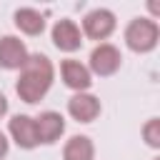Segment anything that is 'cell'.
I'll return each mask as SVG.
<instances>
[{"instance_id": "1", "label": "cell", "mask_w": 160, "mask_h": 160, "mask_svg": "<svg viewBox=\"0 0 160 160\" xmlns=\"http://www.w3.org/2000/svg\"><path fill=\"white\" fill-rule=\"evenodd\" d=\"M52 80H55V65L48 55L42 52H30L25 65L20 68V75H18V82H15V92L22 102L28 105H35L40 102L48 90L52 88Z\"/></svg>"}, {"instance_id": "2", "label": "cell", "mask_w": 160, "mask_h": 160, "mask_svg": "<svg viewBox=\"0 0 160 160\" xmlns=\"http://www.w3.org/2000/svg\"><path fill=\"white\" fill-rule=\"evenodd\" d=\"M125 38V45L132 50V52H152L158 48V40H160V28L152 18H132L122 32Z\"/></svg>"}, {"instance_id": "3", "label": "cell", "mask_w": 160, "mask_h": 160, "mask_svg": "<svg viewBox=\"0 0 160 160\" xmlns=\"http://www.w3.org/2000/svg\"><path fill=\"white\" fill-rule=\"evenodd\" d=\"M122 65V52L112 45V42H98L92 50H90V58H88V70L90 75H98V78H110L120 70Z\"/></svg>"}, {"instance_id": "4", "label": "cell", "mask_w": 160, "mask_h": 160, "mask_svg": "<svg viewBox=\"0 0 160 160\" xmlns=\"http://www.w3.org/2000/svg\"><path fill=\"white\" fill-rule=\"evenodd\" d=\"M115 28H118L115 12L108 10V8H95V10H90V12L82 18V30H80V32H82L85 38H90V40L102 42V40H108V38L115 32Z\"/></svg>"}, {"instance_id": "5", "label": "cell", "mask_w": 160, "mask_h": 160, "mask_svg": "<svg viewBox=\"0 0 160 160\" xmlns=\"http://www.w3.org/2000/svg\"><path fill=\"white\" fill-rule=\"evenodd\" d=\"M8 140H12L20 150H35L40 142H38V132H35V118L20 112V115H12L10 122H8Z\"/></svg>"}, {"instance_id": "6", "label": "cell", "mask_w": 160, "mask_h": 160, "mask_svg": "<svg viewBox=\"0 0 160 160\" xmlns=\"http://www.w3.org/2000/svg\"><path fill=\"white\" fill-rule=\"evenodd\" d=\"M50 38H52V45L60 52H75L82 45V32L78 28V22L75 20H68V18L55 20V25L50 30Z\"/></svg>"}, {"instance_id": "7", "label": "cell", "mask_w": 160, "mask_h": 160, "mask_svg": "<svg viewBox=\"0 0 160 160\" xmlns=\"http://www.w3.org/2000/svg\"><path fill=\"white\" fill-rule=\"evenodd\" d=\"M102 112V105H100V98H95L92 92H75L70 100H68V115L75 120V122H92L98 120V115Z\"/></svg>"}, {"instance_id": "8", "label": "cell", "mask_w": 160, "mask_h": 160, "mask_svg": "<svg viewBox=\"0 0 160 160\" xmlns=\"http://www.w3.org/2000/svg\"><path fill=\"white\" fill-rule=\"evenodd\" d=\"M35 132L40 145H55L65 132V118L58 110H42L35 118Z\"/></svg>"}, {"instance_id": "9", "label": "cell", "mask_w": 160, "mask_h": 160, "mask_svg": "<svg viewBox=\"0 0 160 160\" xmlns=\"http://www.w3.org/2000/svg\"><path fill=\"white\" fill-rule=\"evenodd\" d=\"M60 78H62V85L75 92H88L92 88V75H90L88 65L80 60H72V58L60 62Z\"/></svg>"}, {"instance_id": "10", "label": "cell", "mask_w": 160, "mask_h": 160, "mask_svg": "<svg viewBox=\"0 0 160 160\" xmlns=\"http://www.w3.org/2000/svg\"><path fill=\"white\" fill-rule=\"evenodd\" d=\"M28 45L15 35L0 38V68L2 70H20L28 60Z\"/></svg>"}, {"instance_id": "11", "label": "cell", "mask_w": 160, "mask_h": 160, "mask_svg": "<svg viewBox=\"0 0 160 160\" xmlns=\"http://www.w3.org/2000/svg\"><path fill=\"white\" fill-rule=\"evenodd\" d=\"M15 28L25 35H40L45 30V15L35 8H18L15 10Z\"/></svg>"}, {"instance_id": "12", "label": "cell", "mask_w": 160, "mask_h": 160, "mask_svg": "<svg viewBox=\"0 0 160 160\" xmlns=\"http://www.w3.org/2000/svg\"><path fill=\"white\" fill-rule=\"evenodd\" d=\"M62 160H95V142L88 135H72L62 145Z\"/></svg>"}, {"instance_id": "13", "label": "cell", "mask_w": 160, "mask_h": 160, "mask_svg": "<svg viewBox=\"0 0 160 160\" xmlns=\"http://www.w3.org/2000/svg\"><path fill=\"white\" fill-rule=\"evenodd\" d=\"M142 140L148 148L158 150L160 148V118H150L145 125H142Z\"/></svg>"}, {"instance_id": "14", "label": "cell", "mask_w": 160, "mask_h": 160, "mask_svg": "<svg viewBox=\"0 0 160 160\" xmlns=\"http://www.w3.org/2000/svg\"><path fill=\"white\" fill-rule=\"evenodd\" d=\"M8 152H10V140H8V135L0 130V160H2Z\"/></svg>"}, {"instance_id": "15", "label": "cell", "mask_w": 160, "mask_h": 160, "mask_svg": "<svg viewBox=\"0 0 160 160\" xmlns=\"http://www.w3.org/2000/svg\"><path fill=\"white\" fill-rule=\"evenodd\" d=\"M8 110H10V102H8V98H5L2 92H0V120H2L5 115H8Z\"/></svg>"}, {"instance_id": "16", "label": "cell", "mask_w": 160, "mask_h": 160, "mask_svg": "<svg viewBox=\"0 0 160 160\" xmlns=\"http://www.w3.org/2000/svg\"><path fill=\"white\" fill-rule=\"evenodd\" d=\"M152 160H160V158H152Z\"/></svg>"}]
</instances>
